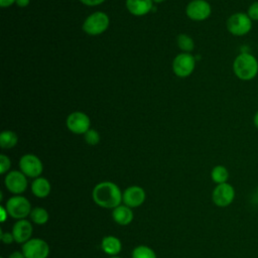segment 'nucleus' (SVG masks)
Masks as SVG:
<instances>
[{
  "mask_svg": "<svg viewBox=\"0 0 258 258\" xmlns=\"http://www.w3.org/2000/svg\"><path fill=\"white\" fill-rule=\"evenodd\" d=\"M123 192L112 181H102L95 185L92 191L93 201L100 207L114 209L121 205Z\"/></svg>",
  "mask_w": 258,
  "mask_h": 258,
  "instance_id": "f257e3e1",
  "label": "nucleus"
},
{
  "mask_svg": "<svg viewBox=\"0 0 258 258\" xmlns=\"http://www.w3.org/2000/svg\"><path fill=\"white\" fill-rule=\"evenodd\" d=\"M235 76L241 81H251L258 74V60L249 52H241L233 62Z\"/></svg>",
  "mask_w": 258,
  "mask_h": 258,
  "instance_id": "f03ea898",
  "label": "nucleus"
},
{
  "mask_svg": "<svg viewBox=\"0 0 258 258\" xmlns=\"http://www.w3.org/2000/svg\"><path fill=\"white\" fill-rule=\"evenodd\" d=\"M253 21L244 12H236L232 14L226 22L228 31L235 36H243L252 29Z\"/></svg>",
  "mask_w": 258,
  "mask_h": 258,
  "instance_id": "7ed1b4c3",
  "label": "nucleus"
},
{
  "mask_svg": "<svg viewBox=\"0 0 258 258\" xmlns=\"http://www.w3.org/2000/svg\"><path fill=\"white\" fill-rule=\"evenodd\" d=\"M110 20L105 12L97 11L89 15L84 23L83 30L89 35H98L107 30Z\"/></svg>",
  "mask_w": 258,
  "mask_h": 258,
  "instance_id": "20e7f679",
  "label": "nucleus"
},
{
  "mask_svg": "<svg viewBox=\"0 0 258 258\" xmlns=\"http://www.w3.org/2000/svg\"><path fill=\"white\" fill-rule=\"evenodd\" d=\"M5 208L8 215L15 220L25 219L27 216L30 215V212L32 210L29 201L20 195L11 197L7 201Z\"/></svg>",
  "mask_w": 258,
  "mask_h": 258,
  "instance_id": "39448f33",
  "label": "nucleus"
},
{
  "mask_svg": "<svg viewBox=\"0 0 258 258\" xmlns=\"http://www.w3.org/2000/svg\"><path fill=\"white\" fill-rule=\"evenodd\" d=\"M196 67V58L189 52H181L177 54L172 61V70L175 76L186 78L194 72Z\"/></svg>",
  "mask_w": 258,
  "mask_h": 258,
  "instance_id": "423d86ee",
  "label": "nucleus"
},
{
  "mask_svg": "<svg viewBox=\"0 0 258 258\" xmlns=\"http://www.w3.org/2000/svg\"><path fill=\"white\" fill-rule=\"evenodd\" d=\"M25 258H47L49 254L48 244L39 238H32L22 245Z\"/></svg>",
  "mask_w": 258,
  "mask_h": 258,
  "instance_id": "0eeeda50",
  "label": "nucleus"
},
{
  "mask_svg": "<svg viewBox=\"0 0 258 258\" xmlns=\"http://www.w3.org/2000/svg\"><path fill=\"white\" fill-rule=\"evenodd\" d=\"M19 168L27 177L36 178L39 177L43 170L41 160L34 154L27 153L21 156L19 160Z\"/></svg>",
  "mask_w": 258,
  "mask_h": 258,
  "instance_id": "6e6552de",
  "label": "nucleus"
},
{
  "mask_svg": "<svg viewBox=\"0 0 258 258\" xmlns=\"http://www.w3.org/2000/svg\"><path fill=\"white\" fill-rule=\"evenodd\" d=\"M235 199V188L232 184L225 182L217 184L212 192V200L218 207L225 208L230 206Z\"/></svg>",
  "mask_w": 258,
  "mask_h": 258,
  "instance_id": "1a4fd4ad",
  "label": "nucleus"
},
{
  "mask_svg": "<svg viewBox=\"0 0 258 258\" xmlns=\"http://www.w3.org/2000/svg\"><path fill=\"white\" fill-rule=\"evenodd\" d=\"M212 7L206 0H191L185 8L186 16L195 21H203L210 17Z\"/></svg>",
  "mask_w": 258,
  "mask_h": 258,
  "instance_id": "9d476101",
  "label": "nucleus"
},
{
  "mask_svg": "<svg viewBox=\"0 0 258 258\" xmlns=\"http://www.w3.org/2000/svg\"><path fill=\"white\" fill-rule=\"evenodd\" d=\"M67 127L74 134H85L91 125L90 118L87 114L76 111L71 113L67 118Z\"/></svg>",
  "mask_w": 258,
  "mask_h": 258,
  "instance_id": "9b49d317",
  "label": "nucleus"
},
{
  "mask_svg": "<svg viewBox=\"0 0 258 258\" xmlns=\"http://www.w3.org/2000/svg\"><path fill=\"white\" fill-rule=\"evenodd\" d=\"M4 184L10 192L14 194L15 196L20 195L27 187V178L22 171L11 170L6 174Z\"/></svg>",
  "mask_w": 258,
  "mask_h": 258,
  "instance_id": "f8f14e48",
  "label": "nucleus"
},
{
  "mask_svg": "<svg viewBox=\"0 0 258 258\" xmlns=\"http://www.w3.org/2000/svg\"><path fill=\"white\" fill-rule=\"evenodd\" d=\"M145 190L138 185H131L123 191L122 202L129 208H137L145 202Z\"/></svg>",
  "mask_w": 258,
  "mask_h": 258,
  "instance_id": "ddd939ff",
  "label": "nucleus"
},
{
  "mask_svg": "<svg viewBox=\"0 0 258 258\" xmlns=\"http://www.w3.org/2000/svg\"><path fill=\"white\" fill-rule=\"evenodd\" d=\"M33 232L32 225L29 221L22 219L17 220L13 225L12 234L14 237V241L17 243H25L31 239V235Z\"/></svg>",
  "mask_w": 258,
  "mask_h": 258,
  "instance_id": "4468645a",
  "label": "nucleus"
},
{
  "mask_svg": "<svg viewBox=\"0 0 258 258\" xmlns=\"http://www.w3.org/2000/svg\"><path fill=\"white\" fill-rule=\"evenodd\" d=\"M152 0H126L127 10L135 16H143L152 9Z\"/></svg>",
  "mask_w": 258,
  "mask_h": 258,
  "instance_id": "2eb2a0df",
  "label": "nucleus"
},
{
  "mask_svg": "<svg viewBox=\"0 0 258 258\" xmlns=\"http://www.w3.org/2000/svg\"><path fill=\"white\" fill-rule=\"evenodd\" d=\"M133 217L134 216L131 208L126 205H119L118 207L114 208L112 212L113 220L121 226L129 225L132 222Z\"/></svg>",
  "mask_w": 258,
  "mask_h": 258,
  "instance_id": "dca6fc26",
  "label": "nucleus"
},
{
  "mask_svg": "<svg viewBox=\"0 0 258 258\" xmlns=\"http://www.w3.org/2000/svg\"><path fill=\"white\" fill-rule=\"evenodd\" d=\"M102 250L110 255V256H116L121 252L122 249V244L121 241L114 236H106L103 238L102 243H101Z\"/></svg>",
  "mask_w": 258,
  "mask_h": 258,
  "instance_id": "f3484780",
  "label": "nucleus"
},
{
  "mask_svg": "<svg viewBox=\"0 0 258 258\" xmlns=\"http://www.w3.org/2000/svg\"><path fill=\"white\" fill-rule=\"evenodd\" d=\"M51 186L49 181L44 177H36L31 183L32 194L40 199L46 198L50 192Z\"/></svg>",
  "mask_w": 258,
  "mask_h": 258,
  "instance_id": "a211bd4d",
  "label": "nucleus"
},
{
  "mask_svg": "<svg viewBox=\"0 0 258 258\" xmlns=\"http://www.w3.org/2000/svg\"><path fill=\"white\" fill-rule=\"evenodd\" d=\"M18 137L15 132L11 130H4L0 134V146L4 149H10L17 144Z\"/></svg>",
  "mask_w": 258,
  "mask_h": 258,
  "instance_id": "6ab92c4d",
  "label": "nucleus"
},
{
  "mask_svg": "<svg viewBox=\"0 0 258 258\" xmlns=\"http://www.w3.org/2000/svg\"><path fill=\"white\" fill-rule=\"evenodd\" d=\"M211 178L217 184L225 183L229 178V171L224 165H216L211 171Z\"/></svg>",
  "mask_w": 258,
  "mask_h": 258,
  "instance_id": "aec40b11",
  "label": "nucleus"
},
{
  "mask_svg": "<svg viewBox=\"0 0 258 258\" xmlns=\"http://www.w3.org/2000/svg\"><path fill=\"white\" fill-rule=\"evenodd\" d=\"M29 218L36 225H44L48 221L49 216L45 209L41 207H36L31 210Z\"/></svg>",
  "mask_w": 258,
  "mask_h": 258,
  "instance_id": "412c9836",
  "label": "nucleus"
},
{
  "mask_svg": "<svg viewBox=\"0 0 258 258\" xmlns=\"http://www.w3.org/2000/svg\"><path fill=\"white\" fill-rule=\"evenodd\" d=\"M132 258H156V255L150 247L140 245L133 249Z\"/></svg>",
  "mask_w": 258,
  "mask_h": 258,
  "instance_id": "4be33fe9",
  "label": "nucleus"
},
{
  "mask_svg": "<svg viewBox=\"0 0 258 258\" xmlns=\"http://www.w3.org/2000/svg\"><path fill=\"white\" fill-rule=\"evenodd\" d=\"M176 41H177L178 47L184 52H189L195 47V43H194L192 38L190 36H188L187 34H179L177 36Z\"/></svg>",
  "mask_w": 258,
  "mask_h": 258,
  "instance_id": "5701e85b",
  "label": "nucleus"
},
{
  "mask_svg": "<svg viewBox=\"0 0 258 258\" xmlns=\"http://www.w3.org/2000/svg\"><path fill=\"white\" fill-rule=\"evenodd\" d=\"M84 138L86 143L89 145H96L100 142V134L95 129H89L84 134Z\"/></svg>",
  "mask_w": 258,
  "mask_h": 258,
  "instance_id": "b1692460",
  "label": "nucleus"
},
{
  "mask_svg": "<svg viewBox=\"0 0 258 258\" xmlns=\"http://www.w3.org/2000/svg\"><path fill=\"white\" fill-rule=\"evenodd\" d=\"M10 166H11V161L9 157L6 156L5 154H1L0 155V173L1 174L6 173L9 170Z\"/></svg>",
  "mask_w": 258,
  "mask_h": 258,
  "instance_id": "393cba45",
  "label": "nucleus"
},
{
  "mask_svg": "<svg viewBox=\"0 0 258 258\" xmlns=\"http://www.w3.org/2000/svg\"><path fill=\"white\" fill-rule=\"evenodd\" d=\"M247 15L252 21H258V1H255L250 4L247 10Z\"/></svg>",
  "mask_w": 258,
  "mask_h": 258,
  "instance_id": "a878e982",
  "label": "nucleus"
},
{
  "mask_svg": "<svg viewBox=\"0 0 258 258\" xmlns=\"http://www.w3.org/2000/svg\"><path fill=\"white\" fill-rule=\"evenodd\" d=\"M1 240L5 244H11L14 241V237L12 233L6 232V233H1Z\"/></svg>",
  "mask_w": 258,
  "mask_h": 258,
  "instance_id": "bb28decb",
  "label": "nucleus"
},
{
  "mask_svg": "<svg viewBox=\"0 0 258 258\" xmlns=\"http://www.w3.org/2000/svg\"><path fill=\"white\" fill-rule=\"evenodd\" d=\"M80 1L87 6H97L102 4L105 0H80Z\"/></svg>",
  "mask_w": 258,
  "mask_h": 258,
  "instance_id": "cd10ccee",
  "label": "nucleus"
},
{
  "mask_svg": "<svg viewBox=\"0 0 258 258\" xmlns=\"http://www.w3.org/2000/svg\"><path fill=\"white\" fill-rule=\"evenodd\" d=\"M16 0H0V6L5 8V7H9L11 6L12 4L15 3Z\"/></svg>",
  "mask_w": 258,
  "mask_h": 258,
  "instance_id": "c85d7f7f",
  "label": "nucleus"
},
{
  "mask_svg": "<svg viewBox=\"0 0 258 258\" xmlns=\"http://www.w3.org/2000/svg\"><path fill=\"white\" fill-rule=\"evenodd\" d=\"M8 258H25V256H24V254H23V252L21 251H14V252H12L10 255H9V257Z\"/></svg>",
  "mask_w": 258,
  "mask_h": 258,
  "instance_id": "c756f323",
  "label": "nucleus"
},
{
  "mask_svg": "<svg viewBox=\"0 0 258 258\" xmlns=\"http://www.w3.org/2000/svg\"><path fill=\"white\" fill-rule=\"evenodd\" d=\"M15 3L19 7H26L30 3V0H16Z\"/></svg>",
  "mask_w": 258,
  "mask_h": 258,
  "instance_id": "7c9ffc66",
  "label": "nucleus"
},
{
  "mask_svg": "<svg viewBox=\"0 0 258 258\" xmlns=\"http://www.w3.org/2000/svg\"><path fill=\"white\" fill-rule=\"evenodd\" d=\"M0 211H1V214H2V216H1V222L3 223V222H5V220H6V217L8 216V213H7V210H6V208H4V207H0Z\"/></svg>",
  "mask_w": 258,
  "mask_h": 258,
  "instance_id": "2f4dec72",
  "label": "nucleus"
},
{
  "mask_svg": "<svg viewBox=\"0 0 258 258\" xmlns=\"http://www.w3.org/2000/svg\"><path fill=\"white\" fill-rule=\"evenodd\" d=\"M253 123H254V126L258 129V111L255 113L254 115V118H253Z\"/></svg>",
  "mask_w": 258,
  "mask_h": 258,
  "instance_id": "473e14b6",
  "label": "nucleus"
},
{
  "mask_svg": "<svg viewBox=\"0 0 258 258\" xmlns=\"http://www.w3.org/2000/svg\"><path fill=\"white\" fill-rule=\"evenodd\" d=\"M153 2H155V3H160V2H163L164 0H152Z\"/></svg>",
  "mask_w": 258,
  "mask_h": 258,
  "instance_id": "72a5a7b5",
  "label": "nucleus"
},
{
  "mask_svg": "<svg viewBox=\"0 0 258 258\" xmlns=\"http://www.w3.org/2000/svg\"><path fill=\"white\" fill-rule=\"evenodd\" d=\"M110 258H121V257H118V256H111Z\"/></svg>",
  "mask_w": 258,
  "mask_h": 258,
  "instance_id": "f704fd0d",
  "label": "nucleus"
},
{
  "mask_svg": "<svg viewBox=\"0 0 258 258\" xmlns=\"http://www.w3.org/2000/svg\"><path fill=\"white\" fill-rule=\"evenodd\" d=\"M257 195H258V186H257Z\"/></svg>",
  "mask_w": 258,
  "mask_h": 258,
  "instance_id": "c9c22d12",
  "label": "nucleus"
},
{
  "mask_svg": "<svg viewBox=\"0 0 258 258\" xmlns=\"http://www.w3.org/2000/svg\"><path fill=\"white\" fill-rule=\"evenodd\" d=\"M0 258H4V257H0Z\"/></svg>",
  "mask_w": 258,
  "mask_h": 258,
  "instance_id": "e433bc0d",
  "label": "nucleus"
}]
</instances>
